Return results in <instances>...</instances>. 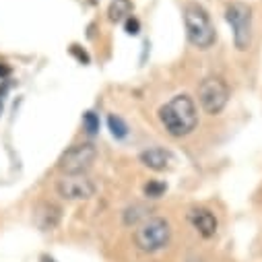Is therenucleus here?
I'll list each match as a JSON object with an SVG mask.
<instances>
[{
	"instance_id": "1a4fd4ad",
	"label": "nucleus",
	"mask_w": 262,
	"mask_h": 262,
	"mask_svg": "<svg viewBox=\"0 0 262 262\" xmlns=\"http://www.w3.org/2000/svg\"><path fill=\"white\" fill-rule=\"evenodd\" d=\"M141 163L153 171H165L169 169V165L173 163V155L161 147H151V149H145L141 153Z\"/></svg>"
},
{
	"instance_id": "6e6552de",
	"label": "nucleus",
	"mask_w": 262,
	"mask_h": 262,
	"mask_svg": "<svg viewBox=\"0 0 262 262\" xmlns=\"http://www.w3.org/2000/svg\"><path fill=\"white\" fill-rule=\"evenodd\" d=\"M188 221H190V225L199 231L203 237H213L215 233H217V227H219V223H217V217L213 215V211H209V209H192L190 213H188Z\"/></svg>"
},
{
	"instance_id": "f3484780",
	"label": "nucleus",
	"mask_w": 262,
	"mask_h": 262,
	"mask_svg": "<svg viewBox=\"0 0 262 262\" xmlns=\"http://www.w3.org/2000/svg\"><path fill=\"white\" fill-rule=\"evenodd\" d=\"M71 54H73V56H77V60H79V62L89 64V54H87L85 50H79V46H73V48H71Z\"/></svg>"
},
{
	"instance_id": "aec40b11",
	"label": "nucleus",
	"mask_w": 262,
	"mask_h": 262,
	"mask_svg": "<svg viewBox=\"0 0 262 262\" xmlns=\"http://www.w3.org/2000/svg\"><path fill=\"white\" fill-rule=\"evenodd\" d=\"M41 262H56L54 258H50V256H41Z\"/></svg>"
},
{
	"instance_id": "0eeeda50",
	"label": "nucleus",
	"mask_w": 262,
	"mask_h": 262,
	"mask_svg": "<svg viewBox=\"0 0 262 262\" xmlns=\"http://www.w3.org/2000/svg\"><path fill=\"white\" fill-rule=\"evenodd\" d=\"M97 186L87 173H64L56 182V192L64 201H89Z\"/></svg>"
},
{
	"instance_id": "f257e3e1",
	"label": "nucleus",
	"mask_w": 262,
	"mask_h": 262,
	"mask_svg": "<svg viewBox=\"0 0 262 262\" xmlns=\"http://www.w3.org/2000/svg\"><path fill=\"white\" fill-rule=\"evenodd\" d=\"M157 116L161 126L165 128V133L176 139L192 135L196 126H199V110H196L194 99L186 93L173 95L167 103L159 107Z\"/></svg>"
},
{
	"instance_id": "ddd939ff",
	"label": "nucleus",
	"mask_w": 262,
	"mask_h": 262,
	"mask_svg": "<svg viewBox=\"0 0 262 262\" xmlns=\"http://www.w3.org/2000/svg\"><path fill=\"white\" fill-rule=\"evenodd\" d=\"M107 128H110L112 137L118 139V141H122V139L128 137V124H126L120 116H114V114H112V116L107 118Z\"/></svg>"
},
{
	"instance_id": "dca6fc26",
	"label": "nucleus",
	"mask_w": 262,
	"mask_h": 262,
	"mask_svg": "<svg viewBox=\"0 0 262 262\" xmlns=\"http://www.w3.org/2000/svg\"><path fill=\"white\" fill-rule=\"evenodd\" d=\"M124 31H126L128 35H139V31H141V21H139L137 17L130 15V17L124 21Z\"/></svg>"
},
{
	"instance_id": "2eb2a0df",
	"label": "nucleus",
	"mask_w": 262,
	"mask_h": 262,
	"mask_svg": "<svg viewBox=\"0 0 262 262\" xmlns=\"http://www.w3.org/2000/svg\"><path fill=\"white\" fill-rule=\"evenodd\" d=\"M167 190V186L163 182H157V180H151L149 184H145V196L147 199H159V196H163Z\"/></svg>"
},
{
	"instance_id": "4468645a",
	"label": "nucleus",
	"mask_w": 262,
	"mask_h": 262,
	"mask_svg": "<svg viewBox=\"0 0 262 262\" xmlns=\"http://www.w3.org/2000/svg\"><path fill=\"white\" fill-rule=\"evenodd\" d=\"M83 130L89 137H95L99 133V116L95 112H85L83 114Z\"/></svg>"
},
{
	"instance_id": "9d476101",
	"label": "nucleus",
	"mask_w": 262,
	"mask_h": 262,
	"mask_svg": "<svg viewBox=\"0 0 262 262\" xmlns=\"http://www.w3.org/2000/svg\"><path fill=\"white\" fill-rule=\"evenodd\" d=\"M35 223L43 231H52L60 223V209L52 203H41L35 209Z\"/></svg>"
},
{
	"instance_id": "f8f14e48",
	"label": "nucleus",
	"mask_w": 262,
	"mask_h": 262,
	"mask_svg": "<svg viewBox=\"0 0 262 262\" xmlns=\"http://www.w3.org/2000/svg\"><path fill=\"white\" fill-rule=\"evenodd\" d=\"M147 213H149V211H147L143 205L128 207V209L124 211V223H126V225H141L145 219H149Z\"/></svg>"
},
{
	"instance_id": "f03ea898",
	"label": "nucleus",
	"mask_w": 262,
	"mask_h": 262,
	"mask_svg": "<svg viewBox=\"0 0 262 262\" xmlns=\"http://www.w3.org/2000/svg\"><path fill=\"white\" fill-rule=\"evenodd\" d=\"M184 27H186V37L194 48L209 50L215 46L217 31L211 21V15L203 5L190 3L184 7Z\"/></svg>"
},
{
	"instance_id": "7ed1b4c3",
	"label": "nucleus",
	"mask_w": 262,
	"mask_h": 262,
	"mask_svg": "<svg viewBox=\"0 0 262 262\" xmlns=\"http://www.w3.org/2000/svg\"><path fill=\"white\" fill-rule=\"evenodd\" d=\"M171 239V227L163 217H149L135 231V244L141 252L155 254L161 252Z\"/></svg>"
},
{
	"instance_id": "423d86ee",
	"label": "nucleus",
	"mask_w": 262,
	"mask_h": 262,
	"mask_svg": "<svg viewBox=\"0 0 262 262\" xmlns=\"http://www.w3.org/2000/svg\"><path fill=\"white\" fill-rule=\"evenodd\" d=\"M199 101L201 107L211 114L217 116L225 110L227 101H229V87L223 79L219 77H207L201 85H199Z\"/></svg>"
},
{
	"instance_id": "9b49d317",
	"label": "nucleus",
	"mask_w": 262,
	"mask_h": 262,
	"mask_svg": "<svg viewBox=\"0 0 262 262\" xmlns=\"http://www.w3.org/2000/svg\"><path fill=\"white\" fill-rule=\"evenodd\" d=\"M130 15H133V3L130 0H112L110 3L107 17L112 23H124Z\"/></svg>"
},
{
	"instance_id": "6ab92c4d",
	"label": "nucleus",
	"mask_w": 262,
	"mask_h": 262,
	"mask_svg": "<svg viewBox=\"0 0 262 262\" xmlns=\"http://www.w3.org/2000/svg\"><path fill=\"white\" fill-rule=\"evenodd\" d=\"M7 91H9V83H3V87H0V112H3V103H5Z\"/></svg>"
},
{
	"instance_id": "a211bd4d",
	"label": "nucleus",
	"mask_w": 262,
	"mask_h": 262,
	"mask_svg": "<svg viewBox=\"0 0 262 262\" xmlns=\"http://www.w3.org/2000/svg\"><path fill=\"white\" fill-rule=\"evenodd\" d=\"M11 75V67H7L5 62H0V81H7Z\"/></svg>"
},
{
	"instance_id": "20e7f679",
	"label": "nucleus",
	"mask_w": 262,
	"mask_h": 262,
	"mask_svg": "<svg viewBox=\"0 0 262 262\" xmlns=\"http://www.w3.org/2000/svg\"><path fill=\"white\" fill-rule=\"evenodd\" d=\"M225 19L233 31L235 48L246 52L252 43V9L244 3H231L225 11Z\"/></svg>"
},
{
	"instance_id": "39448f33",
	"label": "nucleus",
	"mask_w": 262,
	"mask_h": 262,
	"mask_svg": "<svg viewBox=\"0 0 262 262\" xmlns=\"http://www.w3.org/2000/svg\"><path fill=\"white\" fill-rule=\"evenodd\" d=\"M97 159V149L91 143H77L69 147L58 159V169L62 173H87Z\"/></svg>"
}]
</instances>
